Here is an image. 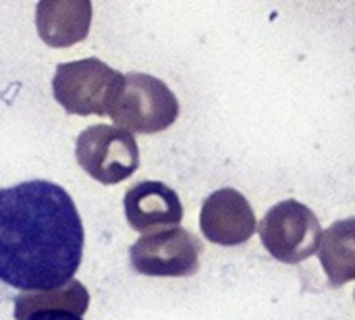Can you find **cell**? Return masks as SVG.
I'll use <instances>...</instances> for the list:
<instances>
[{"mask_svg":"<svg viewBox=\"0 0 355 320\" xmlns=\"http://www.w3.org/2000/svg\"><path fill=\"white\" fill-rule=\"evenodd\" d=\"M83 223L56 183L25 181L0 190V281L52 292L73 281L83 258Z\"/></svg>","mask_w":355,"mask_h":320,"instance_id":"6da1fadb","label":"cell"},{"mask_svg":"<svg viewBox=\"0 0 355 320\" xmlns=\"http://www.w3.org/2000/svg\"><path fill=\"white\" fill-rule=\"evenodd\" d=\"M125 75L98 58L60 62L52 79L54 100L69 115L104 117L123 92Z\"/></svg>","mask_w":355,"mask_h":320,"instance_id":"7a4b0ae2","label":"cell"},{"mask_svg":"<svg viewBox=\"0 0 355 320\" xmlns=\"http://www.w3.org/2000/svg\"><path fill=\"white\" fill-rule=\"evenodd\" d=\"M108 117L129 133H160L177 121L179 100L162 79L148 73H127Z\"/></svg>","mask_w":355,"mask_h":320,"instance_id":"3957f363","label":"cell"},{"mask_svg":"<svg viewBox=\"0 0 355 320\" xmlns=\"http://www.w3.org/2000/svg\"><path fill=\"white\" fill-rule=\"evenodd\" d=\"M266 252L285 264H297L318 254L322 227L318 217L297 200L275 204L258 227Z\"/></svg>","mask_w":355,"mask_h":320,"instance_id":"277c9868","label":"cell"},{"mask_svg":"<svg viewBox=\"0 0 355 320\" xmlns=\"http://www.w3.org/2000/svg\"><path fill=\"white\" fill-rule=\"evenodd\" d=\"M77 165L98 183L116 185L139 167V148L133 133L116 125H92L75 142Z\"/></svg>","mask_w":355,"mask_h":320,"instance_id":"5b68a950","label":"cell"},{"mask_svg":"<svg viewBox=\"0 0 355 320\" xmlns=\"http://www.w3.org/2000/svg\"><path fill=\"white\" fill-rule=\"evenodd\" d=\"M202 242L183 227L144 233L129 248V262L146 277H191L200 269Z\"/></svg>","mask_w":355,"mask_h":320,"instance_id":"8992f818","label":"cell"},{"mask_svg":"<svg viewBox=\"0 0 355 320\" xmlns=\"http://www.w3.org/2000/svg\"><path fill=\"white\" fill-rule=\"evenodd\" d=\"M200 229L216 246H241L256 233V214L241 192L223 187L204 200Z\"/></svg>","mask_w":355,"mask_h":320,"instance_id":"52a82bcc","label":"cell"},{"mask_svg":"<svg viewBox=\"0 0 355 320\" xmlns=\"http://www.w3.org/2000/svg\"><path fill=\"white\" fill-rule=\"evenodd\" d=\"M125 217L131 229L139 233L179 227L183 221V204L177 192L160 181H139L125 194Z\"/></svg>","mask_w":355,"mask_h":320,"instance_id":"ba28073f","label":"cell"},{"mask_svg":"<svg viewBox=\"0 0 355 320\" xmlns=\"http://www.w3.org/2000/svg\"><path fill=\"white\" fill-rule=\"evenodd\" d=\"M89 0H42L35 6V27L44 44L67 48L87 37L92 25Z\"/></svg>","mask_w":355,"mask_h":320,"instance_id":"9c48e42d","label":"cell"},{"mask_svg":"<svg viewBox=\"0 0 355 320\" xmlns=\"http://www.w3.org/2000/svg\"><path fill=\"white\" fill-rule=\"evenodd\" d=\"M318 260L331 287H341L355 279V217L333 223L322 231Z\"/></svg>","mask_w":355,"mask_h":320,"instance_id":"30bf717a","label":"cell"},{"mask_svg":"<svg viewBox=\"0 0 355 320\" xmlns=\"http://www.w3.org/2000/svg\"><path fill=\"white\" fill-rule=\"evenodd\" d=\"M89 308V294L79 281H71L52 292H25L15 298V320H27L40 312L62 310L83 317Z\"/></svg>","mask_w":355,"mask_h":320,"instance_id":"8fae6325","label":"cell"},{"mask_svg":"<svg viewBox=\"0 0 355 320\" xmlns=\"http://www.w3.org/2000/svg\"><path fill=\"white\" fill-rule=\"evenodd\" d=\"M27 320H83L81 317H75L71 312H62V310H52V312H40L33 314L31 319Z\"/></svg>","mask_w":355,"mask_h":320,"instance_id":"7c38bea8","label":"cell"},{"mask_svg":"<svg viewBox=\"0 0 355 320\" xmlns=\"http://www.w3.org/2000/svg\"><path fill=\"white\" fill-rule=\"evenodd\" d=\"M354 298H355V292H354Z\"/></svg>","mask_w":355,"mask_h":320,"instance_id":"4fadbf2b","label":"cell"}]
</instances>
